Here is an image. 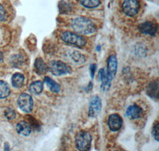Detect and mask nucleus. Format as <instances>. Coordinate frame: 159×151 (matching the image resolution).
<instances>
[{
    "mask_svg": "<svg viewBox=\"0 0 159 151\" xmlns=\"http://www.w3.org/2000/svg\"><path fill=\"white\" fill-rule=\"evenodd\" d=\"M72 26L76 34L89 35L94 34L96 30L95 24L89 18L79 17L72 20Z\"/></svg>",
    "mask_w": 159,
    "mask_h": 151,
    "instance_id": "f257e3e1",
    "label": "nucleus"
},
{
    "mask_svg": "<svg viewBox=\"0 0 159 151\" xmlns=\"http://www.w3.org/2000/svg\"><path fill=\"white\" fill-rule=\"evenodd\" d=\"M61 38L64 42L70 45H73L79 48H82L86 44V40L84 37L77 34L71 32H65L61 34Z\"/></svg>",
    "mask_w": 159,
    "mask_h": 151,
    "instance_id": "f03ea898",
    "label": "nucleus"
},
{
    "mask_svg": "<svg viewBox=\"0 0 159 151\" xmlns=\"http://www.w3.org/2000/svg\"><path fill=\"white\" fill-rule=\"evenodd\" d=\"M92 143V136L87 131H80L76 136V146L79 150H89Z\"/></svg>",
    "mask_w": 159,
    "mask_h": 151,
    "instance_id": "7ed1b4c3",
    "label": "nucleus"
},
{
    "mask_svg": "<svg viewBox=\"0 0 159 151\" xmlns=\"http://www.w3.org/2000/svg\"><path fill=\"white\" fill-rule=\"evenodd\" d=\"M48 69L54 76H62L70 73L72 69L66 64L59 61H52L48 66Z\"/></svg>",
    "mask_w": 159,
    "mask_h": 151,
    "instance_id": "20e7f679",
    "label": "nucleus"
},
{
    "mask_svg": "<svg viewBox=\"0 0 159 151\" xmlns=\"http://www.w3.org/2000/svg\"><path fill=\"white\" fill-rule=\"evenodd\" d=\"M122 7L126 15L132 17L138 14L140 9V4L139 0H124Z\"/></svg>",
    "mask_w": 159,
    "mask_h": 151,
    "instance_id": "39448f33",
    "label": "nucleus"
},
{
    "mask_svg": "<svg viewBox=\"0 0 159 151\" xmlns=\"http://www.w3.org/2000/svg\"><path fill=\"white\" fill-rule=\"evenodd\" d=\"M18 105L22 112L29 113L33 109V99L26 93H22L18 99Z\"/></svg>",
    "mask_w": 159,
    "mask_h": 151,
    "instance_id": "423d86ee",
    "label": "nucleus"
},
{
    "mask_svg": "<svg viewBox=\"0 0 159 151\" xmlns=\"http://www.w3.org/2000/svg\"><path fill=\"white\" fill-rule=\"evenodd\" d=\"M102 108L101 99L97 95L92 96L89 102V115L91 117H96L99 114Z\"/></svg>",
    "mask_w": 159,
    "mask_h": 151,
    "instance_id": "0eeeda50",
    "label": "nucleus"
},
{
    "mask_svg": "<svg viewBox=\"0 0 159 151\" xmlns=\"http://www.w3.org/2000/svg\"><path fill=\"white\" fill-rule=\"evenodd\" d=\"M117 68L118 62L116 55H111L108 57V60H107V72H106L107 78H108L111 82V80L116 76V72H117Z\"/></svg>",
    "mask_w": 159,
    "mask_h": 151,
    "instance_id": "6e6552de",
    "label": "nucleus"
},
{
    "mask_svg": "<svg viewBox=\"0 0 159 151\" xmlns=\"http://www.w3.org/2000/svg\"><path fill=\"white\" fill-rule=\"evenodd\" d=\"M107 124L111 131H118L122 127L123 119L117 114H113L109 116Z\"/></svg>",
    "mask_w": 159,
    "mask_h": 151,
    "instance_id": "1a4fd4ad",
    "label": "nucleus"
},
{
    "mask_svg": "<svg viewBox=\"0 0 159 151\" xmlns=\"http://www.w3.org/2000/svg\"><path fill=\"white\" fill-rule=\"evenodd\" d=\"M140 32L144 34H148L150 36L155 35L157 31V25L152 22H145L139 27Z\"/></svg>",
    "mask_w": 159,
    "mask_h": 151,
    "instance_id": "9d476101",
    "label": "nucleus"
},
{
    "mask_svg": "<svg viewBox=\"0 0 159 151\" xmlns=\"http://www.w3.org/2000/svg\"><path fill=\"white\" fill-rule=\"evenodd\" d=\"M142 113H143L142 108L136 104L129 107L127 109V112H126V115L130 119H139L141 116Z\"/></svg>",
    "mask_w": 159,
    "mask_h": 151,
    "instance_id": "9b49d317",
    "label": "nucleus"
},
{
    "mask_svg": "<svg viewBox=\"0 0 159 151\" xmlns=\"http://www.w3.org/2000/svg\"><path fill=\"white\" fill-rule=\"evenodd\" d=\"M16 130L19 135H22L23 136H28L31 133L32 128L28 122L25 121L19 122L16 126Z\"/></svg>",
    "mask_w": 159,
    "mask_h": 151,
    "instance_id": "f8f14e48",
    "label": "nucleus"
},
{
    "mask_svg": "<svg viewBox=\"0 0 159 151\" xmlns=\"http://www.w3.org/2000/svg\"><path fill=\"white\" fill-rule=\"evenodd\" d=\"M99 77L100 81H101L102 85L101 88L103 91L108 90L111 85V81L107 78V76L104 69H100L99 72Z\"/></svg>",
    "mask_w": 159,
    "mask_h": 151,
    "instance_id": "ddd939ff",
    "label": "nucleus"
},
{
    "mask_svg": "<svg viewBox=\"0 0 159 151\" xmlns=\"http://www.w3.org/2000/svg\"><path fill=\"white\" fill-rule=\"evenodd\" d=\"M34 67L37 73H38L39 75H43V74H45L48 70L47 65H45V63L44 62L43 60L40 57L37 58L36 61H35Z\"/></svg>",
    "mask_w": 159,
    "mask_h": 151,
    "instance_id": "4468645a",
    "label": "nucleus"
},
{
    "mask_svg": "<svg viewBox=\"0 0 159 151\" xmlns=\"http://www.w3.org/2000/svg\"><path fill=\"white\" fill-rule=\"evenodd\" d=\"M24 80H25L24 76L21 73H18V72L14 74L12 76V79H11L13 86L17 88H19L23 86Z\"/></svg>",
    "mask_w": 159,
    "mask_h": 151,
    "instance_id": "2eb2a0df",
    "label": "nucleus"
},
{
    "mask_svg": "<svg viewBox=\"0 0 159 151\" xmlns=\"http://www.w3.org/2000/svg\"><path fill=\"white\" fill-rule=\"evenodd\" d=\"M147 94L152 98H155V99L158 98V82L157 80L150 84L148 88H147Z\"/></svg>",
    "mask_w": 159,
    "mask_h": 151,
    "instance_id": "dca6fc26",
    "label": "nucleus"
},
{
    "mask_svg": "<svg viewBox=\"0 0 159 151\" xmlns=\"http://www.w3.org/2000/svg\"><path fill=\"white\" fill-rule=\"evenodd\" d=\"M11 94V88L7 82L0 80V99H5Z\"/></svg>",
    "mask_w": 159,
    "mask_h": 151,
    "instance_id": "f3484780",
    "label": "nucleus"
},
{
    "mask_svg": "<svg viewBox=\"0 0 159 151\" xmlns=\"http://www.w3.org/2000/svg\"><path fill=\"white\" fill-rule=\"evenodd\" d=\"M29 90L31 93L34 94V95L42 93V92L43 91V84L42 81H34L30 85Z\"/></svg>",
    "mask_w": 159,
    "mask_h": 151,
    "instance_id": "a211bd4d",
    "label": "nucleus"
},
{
    "mask_svg": "<svg viewBox=\"0 0 159 151\" xmlns=\"http://www.w3.org/2000/svg\"><path fill=\"white\" fill-rule=\"evenodd\" d=\"M44 82H45V85H47V87L49 88V89L51 91V92H55V93L59 92L60 91L59 85L57 84L53 80H52L51 78L46 76V77H45V79H44Z\"/></svg>",
    "mask_w": 159,
    "mask_h": 151,
    "instance_id": "6ab92c4d",
    "label": "nucleus"
},
{
    "mask_svg": "<svg viewBox=\"0 0 159 151\" xmlns=\"http://www.w3.org/2000/svg\"><path fill=\"white\" fill-rule=\"evenodd\" d=\"M80 3L86 8H96L100 4V0H80Z\"/></svg>",
    "mask_w": 159,
    "mask_h": 151,
    "instance_id": "aec40b11",
    "label": "nucleus"
},
{
    "mask_svg": "<svg viewBox=\"0 0 159 151\" xmlns=\"http://www.w3.org/2000/svg\"><path fill=\"white\" fill-rule=\"evenodd\" d=\"M69 55H70L71 58L77 64L84 63L85 61L84 57L81 53H80L79 52H77V51H72Z\"/></svg>",
    "mask_w": 159,
    "mask_h": 151,
    "instance_id": "412c9836",
    "label": "nucleus"
},
{
    "mask_svg": "<svg viewBox=\"0 0 159 151\" xmlns=\"http://www.w3.org/2000/svg\"><path fill=\"white\" fill-rule=\"evenodd\" d=\"M152 135L154 136V139L156 141L159 140V124L158 122H156L155 124L153 126V129H152Z\"/></svg>",
    "mask_w": 159,
    "mask_h": 151,
    "instance_id": "4be33fe9",
    "label": "nucleus"
},
{
    "mask_svg": "<svg viewBox=\"0 0 159 151\" xmlns=\"http://www.w3.org/2000/svg\"><path fill=\"white\" fill-rule=\"evenodd\" d=\"M15 112L14 110L8 108L5 111V116L8 119H14L15 118Z\"/></svg>",
    "mask_w": 159,
    "mask_h": 151,
    "instance_id": "5701e85b",
    "label": "nucleus"
},
{
    "mask_svg": "<svg viewBox=\"0 0 159 151\" xmlns=\"http://www.w3.org/2000/svg\"><path fill=\"white\" fill-rule=\"evenodd\" d=\"M6 11L4 7L0 4V21H4L6 19Z\"/></svg>",
    "mask_w": 159,
    "mask_h": 151,
    "instance_id": "b1692460",
    "label": "nucleus"
},
{
    "mask_svg": "<svg viewBox=\"0 0 159 151\" xmlns=\"http://www.w3.org/2000/svg\"><path fill=\"white\" fill-rule=\"evenodd\" d=\"M89 69H90L91 76H92V77H94V74H95V72H96V65H95V64H92V65H90V68H89Z\"/></svg>",
    "mask_w": 159,
    "mask_h": 151,
    "instance_id": "393cba45",
    "label": "nucleus"
},
{
    "mask_svg": "<svg viewBox=\"0 0 159 151\" xmlns=\"http://www.w3.org/2000/svg\"><path fill=\"white\" fill-rule=\"evenodd\" d=\"M3 61V55H2V52L0 51V62H2Z\"/></svg>",
    "mask_w": 159,
    "mask_h": 151,
    "instance_id": "a878e982",
    "label": "nucleus"
}]
</instances>
